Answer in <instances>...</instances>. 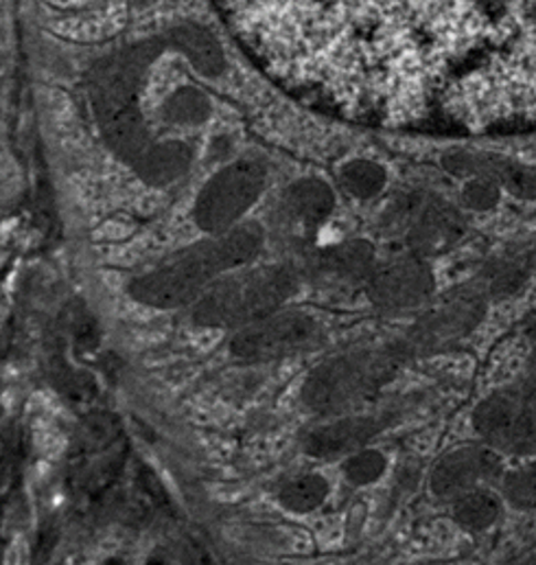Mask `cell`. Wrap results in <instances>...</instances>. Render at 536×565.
Returning <instances> with one entry per match:
<instances>
[{
  "mask_svg": "<svg viewBox=\"0 0 536 565\" xmlns=\"http://www.w3.org/2000/svg\"><path fill=\"white\" fill-rule=\"evenodd\" d=\"M478 117L536 110V0H393Z\"/></svg>",
  "mask_w": 536,
  "mask_h": 565,
  "instance_id": "1",
  "label": "cell"
},
{
  "mask_svg": "<svg viewBox=\"0 0 536 565\" xmlns=\"http://www.w3.org/2000/svg\"><path fill=\"white\" fill-rule=\"evenodd\" d=\"M259 246V235L255 231H242L235 237H228L226 242L213 246V248H202L200 253H193L184 257L178 266L158 273L149 277L147 281H140L135 287L136 296L156 302V305H173L191 289L206 281V268L211 270H222L231 268L235 264H242L248 255H253Z\"/></svg>",
  "mask_w": 536,
  "mask_h": 565,
  "instance_id": "2",
  "label": "cell"
},
{
  "mask_svg": "<svg viewBox=\"0 0 536 565\" xmlns=\"http://www.w3.org/2000/svg\"><path fill=\"white\" fill-rule=\"evenodd\" d=\"M478 431L500 449L530 454L536 449V395L528 388L489 397L475 411Z\"/></svg>",
  "mask_w": 536,
  "mask_h": 565,
  "instance_id": "3",
  "label": "cell"
},
{
  "mask_svg": "<svg viewBox=\"0 0 536 565\" xmlns=\"http://www.w3.org/2000/svg\"><path fill=\"white\" fill-rule=\"evenodd\" d=\"M264 169L257 162H237L208 182L197 204L202 228H222L235 222L259 195Z\"/></svg>",
  "mask_w": 536,
  "mask_h": 565,
  "instance_id": "4",
  "label": "cell"
},
{
  "mask_svg": "<svg viewBox=\"0 0 536 565\" xmlns=\"http://www.w3.org/2000/svg\"><path fill=\"white\" fill-rule=\"evenodd\" d=\"M287 289L289 277L285 273H264L259 281H248L246 285H222L202 302L200 320L222 322L259 316L264 309L274 307L287 294Z\"/></svg>",
  "mask_w": 536,
  "mask_h": 565,
  "instance_id": "5",
  "label": "cell"
},
{
  "mask_svg": "<svg viewBox=\"0 0 536 565\" xmlns=\"http://www.w3.org/2000/svg\"><path fill=\"white\" fill-rule=\"evenodd\" d=\"M502 469L497 454L489 449H460L449 454L431 476V489L438 495H455L471 489L480 480L495 478Z\"/></svg>",
  "mask_w": 536,
  "mask_h": 565,
  "instance_id": "6",
  "label": "cell"
},
{
  "mask_svg": "<svg viewBox=\"0 0 536 565\" xmlns=\"http://www.w3.org/2000/svg\"><path fill=\"white\" fill-rule=\"evenodd\" d=\"M313 335V322L307 318H280L259 329L239 333L233 342L235 353L244 358H266L307 342Z\"/></svg>",
  "mask_w": 536,
  "mask_h": 565,
  "instance_id": "7",
  "label": "cell"
},
{
  "mask_svg": "<svg viewBox=\"0 0 536 565\" xmlns=\"http://www.w3.org/2000/svg\"><path fill=\"white\" fill-rule=\"evenodd\" d=\"M169 40L200 73L215 77L226 68L222 46L206 29L197 24H180L169 31Z\"/></svg>",
  "mask_w": 536,
  "mask_h": 565,
  "instance_id": "8",
  "label": "cell"
},
{
  "mask_svg": "<svg viewBox=\"0 0 536 565\" xmlns=\"http://www.w3.org/2000/svg\"><path fill=\"white\" fill-rule=\"evenodd\" d=\"M191 164V147L180 141L153 147L138 164L140 175L151 184H167L182 175Z\"/></svg>",
  "mask_w": 536,
  "mask_h": 565,
  "instance_id": "9",
  "label": "cell"
},
{
  "mask_svg": "<svg viewBox=\"0 0 536 565\" xmlns=\"http://www.w3.org/2000/svg\"><path fill=\"white\" fill-rule=\"evenodd\" d=\"M375 431V425L371 422H344V424L331 425L313 434L309 443V451L315 456H331L344 449H351L366 440Z\"/></svg>",
  "mask_w": 536,
  "mask_h": 565,
  "instance_id": "10",
  "label": "cell"
},
{
  "mask_svg": "<svg viewBox=\"0 0 536 565\" xmlns=\"http://www.w3.org/2000/svg\"><path fill=\"white\" fill-rule=\"evenodd\" d=\"M287 195H289L287 198L289 213H293L298 220H304V222L322 220L333 206V195L329 186L315 180L298 182L296 186L289 189Z\"/></svg>",
  "mask_w": 536,
  "mask_h": 565,
  "instance_id": "11",
  "label": "cell"
},
{
  "mask_svg": "<svg viewBox=\"0 0 536 565\" xmlns=\"http://www.w3.org/2000/svg\"><path fill=\"white\" fill-rule=\"evenodd\" d=\"M164 117L171 124L197 126V124H204L211 117V102L202 90L184 86L167 99Z\"/></svg>",
  "mask_w": 536,
  "mask_h": 565,
  "instance_id": "12",
  "label": "cell"
},
{
  "mask_svg": "<svg viewBox=\"0 0 536 565\" xmlns=\"http://www.w3.org/2000/svg\"><path fill=\"white\" fill-rule=\"evenodd\" d=\"M500 515V500L491 491L464 493L455 504V520L469 531L489 529Z\"/></svg>",
  "mask_w": 536,
  "mask_h": 565,
  "instance_id": "13",
  "label": "cell"
},
{
  "mask_svg": "<svg viewBox=\"0 0 536 565\" xmlns=\"http://www.w3.org/2000/svg\"><path fill=\"white\" fill-rule=\"evenodd\" d=\"M460 226H462V222H460L458 213H453L447 206H433L427 211L420 226L416 228V237H418L420 246L438 248L442 244H449L460 233Z\"/></svg>",
  "mask_w": 536,
  "mask_h": 565,
  "instance_id": "14",
  "label": "cell"
},
{
  "mask_svg": "<svg viewBox=\"0 0 536 565\" xmlns=\"http://www.w3.org/2000/svg\"><path fill=\"white\" fill-rule=\"evenodd\" d=\"M427 273L420 268H399L379 282V294L390 302H409L427 289Z\"/></svg>",
  "mask_w": 536,
  "mask_h": 565,
  "instance_id": "15",
  "label": "cell"
},
{
  "mask_svg": "<svg viewBox=\"0 0 536 565\" xmlns=\"http://www.w3.org/2000/svg\"><path fill=\"white\" fill-rule=\"evenodd\" d=\"M480 173H491L493 178L502 180L511 193L524 200H536V169L519 167L511 162H493L486 164L480 160Z\"/></svg>",
  "mask_w": 536,
  "mask_h": 565,
  "instance_id": "16",
  "label": "cell"
},
{
  "mask_svg": "<svg viewBox=\"0 0 536 565\" xmlns=\"http://www.w3.org/2000/svg\"><path fill=\"white\" fill-rule=\"evenodd\" d=\"M342 182L353 195L371 198L386 184V171L375 162L355 160L342 169Z\"/></svg>",
  "mask_w": 536,
  "mask_h": 565,
  "instance_id": "17",
  "label": "cell"
},
{
  "mask_svg": "<svg viewBox=\"0 0 536 565\" xmlns=\"http://www.w3.org/2000/svg\"><path fill=\"white\" fill-rule=\"evenodd\" d=\"M326 495V482L318 476H307L287 484L280 493V502L298 513L313 511Z\"/></svg>",
  "mask_w": 536,
  "mask_h": 565,
  "instance_id": "18",
  "label": "cell"
},
{
  "mask_svg": "<svg viewBox=\"0 0 536 565\" xmlns=\"http://www.w3.org/2000/svg\"><path fill=\"white\" fill-rule=\"evenodd\" d=\"M506 498L519 509H536V460L515 469L504 480Z\"/></svg>",
  "mask_w": 536,
  "mask_h": 565,
  "instance_id": "19",
  "label": "cell"
},
{
  "mask_svg": "<svg viewBox=\"0 0 536 565\" xmlns=\"http://www.w3.org/2000/svg\"><path fill=\"white\" fill-rule=\"evenodd\" d=\"M384 465L386 462L379 451H364L346 462V478L353 484H368L382 476Z\"/></svg>",
  "mask_w": 536,
  "mask_h": 565,
  "instance_id": "20",
  "label": "cell"
},
{
  "mask_svg": "<svg viewBox=\"0 0 536 565\" xmlns=\"http://www.w3.org/2000/svg\"><path fill=\"white\" fill-rule=\"evenodd\" d=\"M464 202L475 211H489L500 202V189L491 178H478L467 184Z\"/></svg>",
  "mask_w": 536,
  "mask_h": 565,
  "instance_id": "21",
  "label": "cell"
},
{
  "mask_svg": "<svg viewBox=\"0 0 536 565\" xmlns=\"http://www.w3.org/2000/svg\"><path fill=\"white\" fill-rule=\"evenodd\" d=\"M526 388L536 395V353L535 358H533V362H530V380H528V386H526Z\"/></svg>",
  "mask_w": 536,
  "mask_h": 565,
  "instance_id": "22",
  "label": "cell"
},
{
  "mask_svg": "<svg viewBox=\"0 0 536 565\" xmlns=\"http://www.w3.org/2000/svg\"><path fill=\"white\" fill-rule=\"evenodd\" d=\"M140 2H147V0H140Z\"/></svg>",
  "mask_w": 536,
  "mask_h": 565,
  "instance_id": "23",
  "label": "cell"
}]
</instances>
